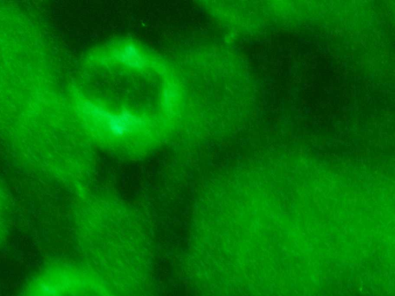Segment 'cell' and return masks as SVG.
Segmentation results:
<instances>
[{"mask_svg":"<svg viewBox=\"0 0 395 296\" xmlns=\"http://www.w3.org/2000/svg\"><path fill=\"white\" fill-rule=\"evenodd\" d=\"M83 112L97 125H102L106 130L116 134H123L143 125L141 119L132 117L127 113H124L121 116H113L109 112L90 104H83Z\"/></svg>","mask_w":395,"mask_h":296,"instance_id":"6da1fadb","label":"cell"},{"mask_svg":"<svg viewBox=\"0 0 395 296\" xmlns=\"http://www.w3.org/2000/svg\"><path fill=\"white\" fill-rule=\"evenodd\" d=\"M10 221L9 202L4 190L0 188V246L8 234Z\"/></svg>","mask_w":395,"mask_h":296,"instance_id":"7a4b0ae2","label":"cell"},{"mask_svg":"<svg viewBox=\"0 0 395 296\" xmlns=\"http://www.w3.org/2000/svg\"><path fill=\"white\" fill-rule=\"evenodd\" d=\"M120 62L132 66L141 67L144 64V59L140 55L138 50L132 45L125 48L117 55Z\"/></svg>","mask_w":395,"mask_h":296,"instance_id":"3957f363","label":"cell"},{"mask_svg":"<svg viewBox=\"0 0 395 296\" xmlns=\"http://www.w3.org/2000/svg\"><path fill=\"white\" fill-rule=\"evenodd\" d=\"M165 103L168 102L169 104H172V101L174 98L176 97V91L172 89H169L168 92L165 93Z\"/></svg>","mask_w":395,"mask_h":296,"instance_id":"277c9868","label":"cell"}]
</instances>
